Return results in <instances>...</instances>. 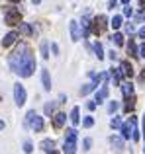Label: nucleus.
<instances>
[{"label": "nucleus", "mask_w": 145, "mask_h": 154, "mask_svg": "<svg viewBox=\"0 0 145 154\" xmlns=\"http://www.w3.org/2000/svg\"><path fill=\"white\" fill-rule=\"evenodd\" d=\"M71 121L75 125H79L80 123V115H79V107H72V111H71Z\"/></svg>", "instance_id": "obj_19"}, {"label": "nucleus", "mask_w": 145, "mask_h": 154, "mask_svg": "<svg viewBox=\"0 0 145 154\" xmlns=\"http://www.w3.org/2000/svg\"><path fill=\"white\" fill-rule=\"evenodd\" d=\"M110 127L112 129H122V121H120V117H114V119L110 121Z\"/></svg>", "instance_id": "obj_27"}, {"label": "nucleus", "mask_w": 145, "mask_h": 154, "mask_svg": "<svg viewBox=\"0 0 145 154\" xmlns=\"http://www.w3.org/2000/svg\"><path fill=\"white\" fill-rule=\"evenodd\" d=\"M127 53H130L131 57H139V55H137L139 49L135 47V43H134V41H130V43H127Z\"/></svg>", "instance_id": "obj_20"}, {"label": "nucleus", "mask_w": 145, "mask_h": 154, "mask_svg": "<svg viewBox=\"0 0 145 154\" xmlns=\"http://www.w3.org/2000/svg\"><path fill=\"white\" fill-rule=\"evenodd\" d=\"M126 31H127V33H134V26H131V23H127V26H126Z\"/></svg>", "instance_id": "obj_38"}, {"label": "nucleus", "mask_w": 145, "mask_h": 154, "mask_svg": "<svg viewBox=\"0 0 145 154\" xmlns=\"http://www.w3.org/2000/svg\"><path fill=\"white\" fill-rule=\"evenodd\" d=\"M34 150V146H31V143L27 140V143H24V152H31Z\"/></svg>", "instance_id": "obj_34"}, {"label": "nucleus", "mask_w": 145, "mask_h": 154, "mask_svg": "<svg viewBox=\"0 0 145 154\" xmlns=\"http://www.w3.org/2000/svg\"><path fill=\"white\" fill-rule=\"evenodd\" d=\"M94 23H96V26H94V31H96V33H100V31L106 27V18H104V16H98V18L94 20Z\"/></svg>", "instance_id": "obj_14"}, {"label": "nucleus", "mask_w": 145, "mask_h": 154, "mask_svg": "<svg viewBox=\"0 0 145 154\" xmlns=\"http://www.w3.org/2000/svg\"><path fill=\"white\" fill-rule=\"evenodd\" d=\"M69 29H71V37H72V41H79V39H80L79 23H76V22H71V23H69Z\"/></svg>", "instance_id": "obj_10"}, {"label": "nucleus", "mask_w": 145, "mask_h": 154, "mask_svg": "<svg viewBox=\"0 0 145 154\" xmlns=\"http://www.w3.org/2000/svg\"><path fill=\"white\" fill-rule=\"evenodd\" d=\"M124 96H126V98L134 96V86H131V84H124Z\"/></svg>", "instance_id": "obj_25"}, {"label": "nucleus", "mask_w": 145, "mask_h": 154, "mask_svg": "<svg viewBox=\"0 0 145 154\" xmlns=\"http://www.w3.org/2000/svg\"><path fill=\"white\" fill-rule=\"evenodd\" d=\"M96 105H98L96 102H88V103H86V107H88V109H90V111H92V109H96Z\"/></svg>", "instance_id": "obj_36"}, {"label": "nucleus", "mask_w": 145, "mask_h": 154, "mask_svg": "<svg viewBox=\"0 0 145 154\" xmlns=\"http://www.w3.org/2000/svg\"><path fill=\"white\" fill-rule=\"evenodd\" d=\"M34 70H35V59L30 53V49H27L26 55H24V59H22V64H20V68H18V74L22 76V78H27V76L34 74Z\"/></svg>", "instance_id": "obj_1"}, {"label": "nucleus", "mask_w": 145, "mask_h": 154, "mask_svg": "<svg viewBox=\"0 0 145 154\" xmlns=\"http://www.w3.org/2000/svg\"><path fill=\"white\" fill-rule=\"evenodd\" d=\"M94 88H96V84H84V88H80V94L86 96V94H90Z\"/></svg>", "instance_id": "obj_22"}, {"label": "nucleus", "mask_w": 145, "mask_h": 154, "mask_svg": "<svg viewBox=\"0 0 145 154\" xmlns=\"http://www.w3.org/2000/svg\"><path fill=\"white\" fill-rule=\"evenodd\" d=\"M41 82H43V90L49 92L51 90V76L47 70H41Z\"/></svg>", "instance_id": "obj_11"}, {"label": "nucleus", "mask_w": 145, "mask_h": 154, "mask_svg": "<svg viewBox=\"0 0 145 154\" xmlns=\"http://www.w3.org/2000/svg\"><path fill=\"white\" fill-rule=\"evenodd\" d=\"M137 55L141 57V59H145V43H143L141 47H139V53H137Z\"/></svg>", "instance_id": "obj_35"}, {"label": "nucleus", "mask_w": 145, "mask_h": 154, "mask_svg": "<svg viewBox=\"0 0 145 154\" xmlns=\"http://www.w3.org/2000/svg\"><path fill=\"white\" fill-rule=\"evenodd\" d=\"M110 26L114 27V29H118V27L122 26V16H114V18H112V22H110Z\"/></svg>", "instance_id": "obj_23"}, {"label": "nucleus", "mask_w": 145, "mask_h": 154, "mask_svg": "<svg viewBox=\"0 0 145 154\" xmlns=\"http://www.w3.org/2000/svg\"><path fill=\"white\" fill-rule=\"evenodd\" d=\"M135 117H130V123H126V125H122V137L124 139H131L134 137V127H135Z\"/></svg>", "instance_id": "obj_7"}, {"label": "nucleus", "mask_w": 145, "mask_h": 154, "mask_svg": "<svg viewBox=\"0 0 145 154\" xmlns=\"http://www.w3.org/2000/svg\"><path fill=\"white\" fill-rule=\"evenodd\" d=\"M51 49H53V53H55V55L59 53V47H57V43H53V45H51Z\"/></svg>", "instance_id": "obj_41"}, {"label": "nucleus", "mask_w": 145, "mask_h": 154, "mask_svg": "<svg viewBox=\"0 0 145 154\" xmlns=\"http://www.w3.org/2000/svg\"><path fill=\"white\" fill-rule=\"evenodd\" d=\"M43 111H45V115H53L55 113V102H47L45 107H43Z\"/></svg>", "instance_id": "obj_21"}, {"label": "nucleus", "mask_w": 145, "mask_h": 154, "mask_svg": "<svg viewBox=\"0 0 145 154\" xmlns=\"http://www.w3.org/2000/svg\"><path fill=\"white\" fill-rule=\"evenodd\" d=\"M122 2H124V4H130V0H122Z\"/></svg>", "instance_id": "obj_43"}, {"label": "nucleus", "mask_w": 145, "mask_h": 154, "mask_svg": "<svg viewBox=\"0 0 145 154\" xmlns=\"http://www.w3.org/2000/svg\"><path fill=\"white\" fill-rule=\"evenodd\" d=\"M41 57H43V59H49V47H47L45 41L41 43Z\"/></svg>", "instance_id": "obj_28"}, {"label": "nucleus", "mask_w": 145, "mask_h": 154, "mask_svg": "<svg viewBox=\"0 0 145 154\" xmlns=\"http://www.w3.org/2000/svg\"><path fill=\"white\" fill-rule=\"evenodd\" d=\"M31 2H34V4H39V2H41V0H31Z\"/></svg>", "instance_id": "obj_42"}, {"label": "nucleus", "mask_w": 145, "mask_h": 154, "mask_svg": "<svg viewBox=\"0 0 145 154\" xmlns=\"http://www.w3.org/2000/svg\"><path fill=\"white\" fill-rule=\"evenodd\" d=\"M139 37H141V39H145V26L141 27V29H139Z\"/></svg>", "instance_id": "obj_40"}, {"label": "nucleus", "mask_w": 145, "mask_h": 154, "mask_svg": "<svg viewBox=\"0 0 145 154\" xmlns=\"http://www.w3.org/2000/svg\"><path fill=\"white\" fill-rule=\"evenodd\" d=\"M26 125H30L31 129H34L35 133L43 131V117H39L35 111H27L26 115Z\"/></svg>", "instance_id": "obj_3"}, {"label": "nucleus", "mask_w": 145, "mask_h": 154, "mask_svg": "<svg viewBox=\"0 0 145 154\" xmlns=\"http://www.w3.org/2000/svg\"><path fill=\"white\" fill-rule=\"evenodd\" d=\"M14 102L18 107H22L24 103H26V88L22 86V84H14Z\"/></svg>", "instance_id": "obj_5"}, {"label": "nucleus", "mask_w": 145, "mask_h": 154, "mask_svg": "<svg viewBox=\"0 0 145 154\" xmlns=\"http://www.w3.org/2000/svg\"><path fill=\"white\" fill-rule=\"evenodd\" d=\"M110 76H112V82H114V86H118V84H120V78H122V72H120L118 68H114V70L110 72Z\"/></svg>", "instance_id": "obj_17"}, {"label": "nucleus", "mask_w": 145, "mask_h": 154, "mask_svg": "<svg viewBox=\"0 0 145 154\" xmlns=\"http://www.w3.org/2000/svg\"><path fill=\"white\" fill-rule=\"evenodd\" d=\"M122 74L127 76V78H131V76H134V68H131V64L127 63V60H124V63H122Z\"/></svg>", "instance_id": "obj_15"}, {"label": "nucleus", "mask_w": 145, "mask_h": 154, "mask_svg": "<svg viewBox=\"0 0 145 154\" xmlns=\"http://www.w3.org/2000/svg\"><path fill=\"white\" fill-rule=\"evenodd\" d=\"M88 148H90V139H84V148L82 150H88Z\"/></svg>", "instance_id": "obj_37"}, {"label": "nucleus", "mask_w": 145, "mask_h": 154, "mask_svg": "<svg viewBox=\"0 0 145 154\" xmlns=\"http://www.w3.org/2000/svg\"><path fill=\"white\" fill-rule=\"evenodd\" d=\"M26 51H27V45H26V43H22L18 49L12 53V57H10V66H12V70H14V72H18L20 64H22V59H24V55H26Z\"/></svg>", "instance_id": "obj_2"}, {"label": "nucleus", "mask_w": 145, "mask_h": 154, "mask_svg": "<svg viewBox=\"0 0 145 154\" xmlns=\"http://www.w3.org/2000/svg\"><path fill=\"white\" fill-rule=\"evenodd\" d=\"M82 125H84V127H86V129H90L92 125H94V119H92V117H86V119L82 121Z\"/></svg>", "instance_id": "obj_30"}, {"label": "nucleus", "mask_w": 145, "mask_h": 154, "mask_svg": "<svg viewBox=\"0 0 145 154\" xmlns=\"http://www.w3.org/2000/svg\"><path fill=\"white\" fill-rule=\"evenodd\" d=\"M116 109H118V102H110V105H108V111H110V113H114Z\"/></svg>", "instance_id": "obj_32"}, {"label": "nucleus", "mask_w": 145, "mask_h": 154, "mask_svg": "<svg viewBox=\"0 0 145 154\" xmlns=\"http://www.w3.org/2000/svg\"><path fill=\"white\" fill-rule=\"evenodd\" d=\"M20 31H22L24 35H31L34 33V29H31L30 23H22V22H20Z\"/></svg>", "instance_id": "obj_18"}, {"label": "nucleus", "mask_w": 145, "mask_h": 154, "mask_svg": "<svg viewBox=\"0 0 145 154\" xmlns=\"http://www.w3.org/2000/svg\"><path fill=\"white\" fill-rule=\"evenodd\" d=\"M116 4H118V0H108V6L110 8H116Z\"/></svg>", "instance_id": "obj_39"}, {"label": "nucleus", "mask_w": 145, "mask_h": 154, "mask_svg": "<svg viewBox=\"0 0 145 154\" xmlns=\"http://www.w3.org/2000/svg\"><path fill=\"white\" fill-rule=\"evenodd\" d=\"M94 53H96V57H98V60L104 59V49H102V45H100V43H94Z\"/></svg>", "instance_id": "obj_24"}, {"label": "nucleus", "mask_w": 145, "mask_h": 154, "mask_svg": "<svg viewBox=\"0 0 145 154\" xmlns=\"http://www.w3.org/2000/svg\"><path fill=\"white\" fill-rule=\"evenodd\" d=\"M65 121H67L65 113H55V115H53V127L55 129H61L63 125H65Z\"/></svg>", "instance_id": "obj_9"}, {"label": "nucleus", "mask_w": 145, "mask_h": 154, "mask_svg": "<svg viewBox=\"0 0 145 154\" xmlns=\"http://www.w3.org/2000/svg\"><path fill=\"white\" fill-rule=\"evenodd\" d=\"M20 22H22V14H20V10L10 8V10L6 12V23H8V26H18Z\"/></svg>", "instance_id": "obj_6"}, {"label": "nucleus", "mask_w": 145, "mask_h": 154, "mask_svg": "<svg viewBox=\"0 0 145 154\" xmlns=\"http://www.w3.org/2000/svg\"><path fill=\"white\" fill-rule=\"evenodd\" d=\"M76 150V131L75 129H69L67 131V139H65V146H63V152L72 154Z\"/></svg>", "instance_id": "obj_4"}, {"label": "nucleus", "mask_w": 145, "mask_h": 154, "mask_svg": "<svg viewBox=\"0 0 145 154\" xmlns=\"http://www.w3.org/2000/svg\"><path fill=\"white\" fill-rule=\"evenodd\" d=\"M39 146H41V150H43V152H53V150H55V143H53L51 139L41 140V144H39Z\"/></svg>", "instance_id": "obj_13"}, {"label": "nucleus", "mask_w": 145, "mask_h": 154, "mask_svg": "<svg viewBox=\"0 0 145 154\" xmlns=\"http://www.w3.org/2000/svg\"><path fill=\"white\" fill-rule=\"evenodd\" d=\"M110 143H112V146H114L116 150H122L124 148V140L120 139V137H110Z\"/></svg>", "instance_id": "obj_16"}, {"label": "nucleus", "mask_w": 145, "mask_h": 154, "mask_svg": "<svg viewBox=\"0 0 145 154\" xmlns=\"http://www.w3.org/2000/svg\"><path fill=\"white\" fill-rule=\"evenodd\" d=\"M10 2H18V0H10Z\"/></svg>", "instance_id": "obj_44"}, {"label": "nucleus", "mask_w": 145, "mask_h": 154, "mask_svg": "<svg viewBox=\"0 0 145 154\" xmlns=\"http://www.w3.org/2000/svg\"><path fill=\"white\" fill-rule=\"evenodd\" d=\"M106 98H108V86L104 84V86L100 88V92H96V100H94V102H96V103H102Z\"/></svg>", "instance_id": "obj_12"}, {"label": "nucleus", "mask_w": 145, "mask_h": 154, "mask_svg": "<svg viewBox=\"0 0 145 154\" xmlns=\"http://www.w3.org/2000/svg\"><path fill=\"white\" fill-rule=\"evenodd\" d=\"M131 14H134V10H131V6H130V4H126V8H124V16H127V18H130Z\"/></svg>", "instance_id": "obj_31"}, {"label": "nucleus", "mask_w": 145, "mask_h": 154, "mask_svg": "<svg viewBox=\"0 0 145 154\" xmlns=\"http://www.w3.org/2000/svg\"><path fill=\"white\" fill-rule=\"evenodd\" d=\"M134 105H135V100H134V96H130V102L126 103V111H131V109H134Z\"/></svg>", "instance_id": "obj_29"}, {"label": "nucleus", "mask_w": 145, "mask_h": 154, "mask_svg": "<svg viewBox=\"0 0 145 154\" xmlns=\"http://www.w3.org/2000/svg\"><path fill=\"white\" fill-rule=\"evenodd\" d=\"M16 39H18V31H10V33H6V35H4V39H2V47L14 45Z\"/></svg>", "instance_id": "obj_8"}, {"label": "nucleus", "mask_w": 145, "mask_h": 154, "mask_svg": "<svg viewBox=\"0 0 145 154\" xmlns=\"http://www.w3.org/2000/svg\"><path fill=\"white\" fill-rule=\"evenodd\" d=\"M112 41H114L116 45H124V35L122 33H114L112 35Z\"/></svg>", "instance_id": "obj_26"}, {"label": "nucleus", "mask_w": 145, "mask_h": 154, "mask_svg": "<svg viewBox=\"0 0 145 154\" xmlns=\"http://www.w3.org/2000/svg\"><path fill=\"white\" fill-rule=\"evenodd\" d=\"M82 27H84V29L90 27V20H88V16H84V18H82Z\"/></svg>", "instance_id": "obj_33"}, {"label": "nucleus", "mask_w": 145, "mask_h": 154, "mask_svg": "<svg viewBox=\"0 0 145 154\" xmlns=\"http://www.w3.org/2000/svg\"><path fill=\"white\" fill-rule=\"evenodd\" d=\"M143 2H145V0H141V4H143Z\"/></svg>", "instance_id": "obj_45"}]
</instances>
